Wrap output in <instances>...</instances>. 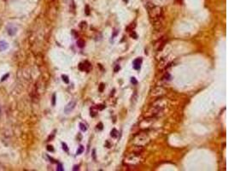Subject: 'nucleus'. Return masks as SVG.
<instances>
[{"label": "nucleus", "mask_w": 228, "mask_h": 171, "mask_svg": "<svg viewBox=\"0 0 228 171\" xmlns=\"http://www.w3.org/2000/svg\"><path fill=\"white\" fill-rule=\"evenodd\" d=\"M150 6L147 5V9L150 18L153 19V21H158L162 17V8L159 6H155L153 4H150Z\"/></svg>", "instance_id": "obj_1"}, {"label": "nucleus", "mask_w": 228, "mask_h": 171, "mask_svg": "<svg viewBox=\"0 0 228 171\" xmlns=\"http://www.w3.org/2000/svg\"><path fill=\"white\" fill-rule=\"evenodd\" d=\"M79 70H81V71L89 72L92 69V65L89 62H81V63L79 64Z\"/></svg>", "instance_id": "obj_2"}, {"label": "nucleus", "mask_w": 228, "mask_h": 171, "mask_svg": "<svg viewBox=\"0 0 228 171\" xmlns=\"http://www.w3.org/2000/svg\"><path fill=\"white\" fill-rule=\"evenodd\" d=\"M75 102L74 101H71V102H69V104H67V106L65 107V109H64V111H65V113H67V114H69V112H71L73 110H74V108L75 107Z\"/></svg>", "instance_id": "obj_3"}, {"label": "nucleus", "mask_w": 228, "mask_h": 171, "mask_svg": "<svg viewBox=\"0 0 228 171\" xmlns=\"http://www.w3.org/2000/svg\"><path fill=\"white\" fill-rule=\"evenodd\" d=\"M141 64H142V58H141V57L135 59L133 61V62H132V65H133L134 69H136V70H139L140 69Z\"/></svg>", "instance_id": "obj_4"}, {"label": "nucleus", "mask_w": 228, "mask_h": 171, "mask_svg": "<svg viewBox=\"0 0 228 171\" xmlns=\"http://www.w3.org/2000/svg\"><path fill=\"white\" fill-rule=\"evenodd\" d=\"M7 31H8V34L9 35L13 36V35H15L16 34L17 28L16 27H14L13 25H9V26H8V27H7Z\"/></svg>", "instance_id": "obj_5"}, {"label": "nucleus", "mask_w": 228, "mask_h": 171, "mask_svg": "<svg viewBox=\"0 0 228 171\" xmlns=\"http://www.w3.org/2000/svg\"><path fill=\"white\" fill-rule=\"evenodd\" d=\"M8 48V43L5 41H0V52L4 51Z\"/></svg>", "instance_id": "obj_6"}, {"label": "nucleus", "mask_w": 228, "mask_h": 171, "mask_svg": "<svg viewBox=\"0 0 228 171\" xmlns=\"http://www.w3.org/2000/svg\"><path fill=\"white\" fill-rule=\"evenodd\" d=\"M110 135H111V137H113V138H117V136H118V131H117L116 128H114V129H112Z\"/></svg>", "instance_id": "obj_7"}, {"label": "nucleus", "mask_w": 228, "mask_h": 171, "mask_svg": "<svg viewBox=\"0 0 228 171\" xmlns=\"http://www.w3.org/2000/svg\"><path fill=\"white\" fill-rule=\"evenodd\" d=\"M77 46H78L79 48H83L85 46V41L82 39H79L78 41H77Z\"/></svg>", "instance_id": "obj_8"}, {"label": "nucleus", "mask_w": 228, "mask_h": 171, "mask_svg": "<svg viewBox=\"0 0 228 171\" xmlns=\"http://www.w3.org/2000/svg\"><path fill=\"white\" fill-rule=\"evenodd\" d=\"M79 127H81V129L82 130V131L83 132H85V131H86L87 130V127H86V126L84 124V123H79Z\"/></svg>", "instance_id": "obj_9"}, {"label": "nucleus", "mask_w": 228, "mask_h": 171, "mask_svg": "<svg viewBox=\"0 0 228 171\" xmlns=\"http://www.w3.org/2000/svg\"><path fill=\"white\" fill-rule=\"evenodd\" d=\"M83 152H84V146H83V145H81V146L79 147V149L77 150V155L81 154Z\"/></svg>", "instance_id": "obj_10"}, {"label": "nucleus", "mask_w": 228, "mask_h": 171, "mask_svg": "<svg viewBox=\"0 0 228 171\" xmlns=\"http://www.w3.org/2000/svg\"><path fill=\"white\" fill-rule=\"evenodd\" d=\"M62 80H63V81L65 82V83H69V77L67 76V75H64V74H62Z\"/></svg>", "instance_id": "obj_11"}, {"label": "nucleus", "mask_w": 228, "mask_h": 171, "mask_svg": "<svg viewBox=\"0 0 228 171\" xmlns=\"http://www.w3.org/2000/svg\"><path fill=\"white\" fill-rule=\"evenodd\" d=\"M79 27H81V29H85V28H86V27H87L86 22H82L81 23V25H79Z\"/></svg>", "instance_id": "obj_12"}, {"label": "nucleus", "mask_w": 228, "mask_h": 171, "mask_svg": "<svg viewBox=\"0 0 228 171\" xmlns=\"http://www.w3.org/2000/svg\"><path fill=\"white\" fill-rule=\"evenodd\" d=\"M104 87H105V86H104V83H101V84H100V86H99V92H104Z\"/></svg>", "instance_id": "obj_13"}, {"label": "nucleus", "mask_w": 228, "mask_h": 171, "mask_svg": "<svg viewBox=\"0 0 228 171\" xmlns=\"http://www.w3.org/2000/svg\"><path fill=\"white\" fill-rule=\"evenodd\" d=\"M62 149H63L65 152H67V151H69V148H67V144L66 143H63L62 142Z\"/></svg>", "instance_id": "obj_14"}, {"label": "nucleus", "mask_w": 228, "mask_h": 171, "mask_svg": "<svg viewBox=\"0 0 228 171\" xmlns=\"http://www.w3.org/2000/svg\"><path fill=\"white\" fill-rule=\"evenodd\" d=\"M171 75H170L169 74H165V76L163 77V79H165V80H171Z\"/></svg>", "instance_id": "obj_15"}, {"label": "nucleus", "mask_w": 228, "mask_h": 171, "mask_svg": "<svg viewBox=\"0 0 228 171\" xmlns=\"http://www.w3.org/2000/svg\"><path fill=\"white\" fill-rule=\"evenodd\" d=\"M56 104V94H53L52 96V105Z\"/></svg>", "instance_id": "obj_16"}, {"label": "nucleus", "mask_w": 228, "mask_h": 171, "mask_svg": "<svg viewBox=\"0 0 228 171\" xmlns=\"http://www.w3.org/2000/svg\"><path fill=\"white\" fill-rule=\"evenodd\" d=\"M57 170H58V171L63 170V168H62V165L61 164V163H58V166H57Z\"/></svg>", "instance_id": "obj_17"}, {"label": "nucleus", "mask_w": 228, "mask_h": 171, "mask_svg": "<svg viewBox=\"0 0 228 171\" xmlns=\"http://www.w3.org/2000/svg\"><path fill=\"white\" fill-rule=\"evenodd\" d=\"M131 37H133V39H138V35L135 34V32L132 31V33H131Z\"/></svg>", "instance_id": "obj_18"}, {"label": "nucleus", "mask_w": 228, "mask_h": 171, "mask_svg": "<svg viewBox=\"0 0 228 171\" xmlns=\"http://www.w3.org/2000/svg\"><path fill=\"white\" fill-rule=\"evenodd\" d=\"M47 150H48L49 152H54V149H53V147H52L51 145H48V146H47Z\"/></svg>", "instance_id": "obj_19"}, {"label": "nucleus", "mask_w": 228, "mask_h": 171, "mask_svg": "<svg viewBox=\"0 0 228 171\" xmlns=\"http://www.w3.org/2000/svg\"><path fill=\"white\" fill-rule=\"evenodd\" d=\"M9 74H4V76L2 77V80H1L2 81H4V80H5L7 79V78L9 77Z\"/></svg>", "instance_id": "obj_20"}, {"label": "nucleus", "mask_w": 228, "mask_h": 171, "mask_svg": "<svg viewBox=\"0 0 228 171\" xmlns=\"http://www.w3.org/2000/svg\"><path fill=\"white\" fill-rule=\"evenodd\" d=\"M131 82L132 83V84H134V85H136L137 83H138V81H137V80L135 79L134 77H132V79H131Z\"/></svg>", "instance_id": "obj_21"}, {"label": "nucleus", "mask_w": 228, "mask_h": 171, "mask_svg": "<svg viewBox=\"0 0 228 171\" xmlns=\"http://www.w3.org/2000/svg\"><path fill=\"white\" fill-rule=\"evenodd\" d=\"M104 108H105V106H104V105H102V104L97 105V109H98V110H104Z\"/></svg>", "instance_id": "obj_22"}, {"label": "nucleus", "mask_w": 228, "mask_h": 171, "mask_svg": "<svg viewBox=\"0 0 228 171\" xmlns=\"http://www.w3.org/2000/svg\"><path fill=\"white\" fill-rule=\"evenodd\" d=\"M97 128H98L99 130H102V124L101 122H100L99 124L97 125Z\"/></svg>", "instance_id": "obj_23"}, {"label": "nucleus", "mask_w": 228, "mask_h": 171, "mask_svg": "<svg viewBox=\"0 0 228 171\" xmlns=\"http://www.w3.org/2000/svg\"><path fill=\"white\" fill-rule=\"evenodd\" d=\"M118 70H120V66L119 65H116V68H115V72H118Z\"/></svg>", "instance_id": "obj_24"}, {"label": "nucleus", "mask_w": 228, "mask_h": 171, "mask_svg": "<svg viewBox=\"0 0 228 171\" xmlns=\"http://www.w3.org/2000/svg\"><path fill=\"white\" fill-rule=\"evenodd\" d=\"M86 15H89V14H90V11H89V7H88V6H86Z\"/></svg>", "instance_id": "obj_25"}, {"label": "nucleus", "mask_w": 228, "mask_h": 171, "mask_svg": "<svg viewBox=\"0 0 228 171\" xmlns=\"http://www.w3.org/2000/svg\"><path fill=\"white\" fill-rule=\"evenodd\" d=\"M73 34H74V36H75V38H77V37H78V34H77V33H76V32H75V31H74V30H73Z\"/></svg>", "instance_id": "obj_26"}, {"label": "nucleus", "mask_w": 228, "mask_h": 171, "mask_svg": "<svg viewBox=\"0 0 228 171\" xmlns=\"http://www.w3.org/2000/svg\"><path fill=\"white\" fill-rule=\"evenodd\" d=\"M78 169H79V166L75 165L74 167V170H78Z\"/></svg>", "instance_id": "obj_27"}, {"label": "nucleus", "mask_w": 228, "mask_h": 171, "mask_svg": "<svg viewBox=\"0 0 228 171\" xmlns=\"http://www.w3.org/2000/svg\"><path fill=\"white\" fill-rule=\"evenodd\" d=\"M123 1H125L126 3H127V2H128V0H123Z\"/></svg>", "instance_id": "obj_28"}]
</instances>
